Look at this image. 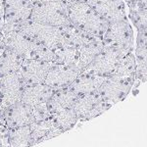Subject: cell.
Instances as JSON below:
<instances>
[{"instance_id":"6da1fadb","label":"cell","mask_w":147,"mask_h":147,"mask_svg":"<svg viewBox=\"0 0 147 147\" xmlns=\"http://www.w3.org/2000/svg\"><path fill=\"white\" fill-rule=\"evenodd\" d=\"M67 13L72 25L93 36L102 37L108 28V21L86 2H67Z\"/></svg>"},{"instance_id":"7a4b0ae2","label":"cell","mask_w":147,"mask_h":147,"mask_svg":"<svg viewBox=\"0 0 147 147\" xmlns=\"http://www.w3.org/2000/svg\"><path fill=\"white\" fill-rule=\"evenodd\" d=\"M30 20L54 27L70 25L71 22L67 13V1H36L32 7Z\"/></svg>"},{"instance_id":"3957f363","label":"cell","mask_w":147,"mask_h":147,"mask_svg":"<svg viewBox=\"0 0 147 147\" xmlns=\"http://www.w3.org/2000/svg\"><path fill=\"white\" fill-rule=\"evenodd\" d=\"M102 40L104 45L129 52L134 50V34L129 18L109 23Z\"/></svg>"},{"instance_id":"277c9868","label":"cell","mask_w":147,"mask_h":147,"mask_svg":"<svg viewBox=\"0 0 147 147\" xmlns=\"http://www.w3.org/2000/svg\"><path fill=\"white\" fill-rule=\"evenodd\" d=\"M23 34L30 36L35 41L43 44L48 48L54 49L61 43L62 27L44 25L28 20L26 22L15 25Z\"/></svg>"},{"instance_id":"5b68a950","label":"cell","mask_w":147,"mask_h":147,"mask_svg":"<svg viewBox=\"0 0 147 147\" xmlns=\"http://www.w3.org/2000/svg\"><path fill=\"white\" fill-rule=\"evenodd\" d=\"M112 104L102 99L98 91L78 95L73 105L79 122L84 123L101 116L112 107Z\"/></svg>"},{"instance_id":"8992f818","label":"cell","mask_w":147,"mask_h":147,"mask_svg":"<svg viewBox=\"0 0 147 147\" xmlns=\"http://www.w3.org/2000/svg\"><path fill=\"white\" fill-rule=\"evenodd\" d=\"M125 53V51L119 50V49L104 46L100 53L84 69V72L100 76L103 78L110 77L115 71L120 59Z\"/></svg>"},{"instance_id":"52a82bcc","label":"cell","mask_w":147,"mask_h":147,"mask_svg":"<svg viewBox=\"0 0 147 147\" xmlns=\"http://www.w3.org/2000/svg\"><path fill=\"white\" fill-rule=\"evenodd\" d=\"M134 82H136L131 80L110 76L103 80L98 89V93L102 99L114 105L118 102L123 101L129 95Z\"/></svg>"},{"instance_id":"ba28073f","label":"cell","mask_w":147,"mask_h":147,"mask_svg":"<svg viewBox=\"0 0 147 147\" xmlns=\"http://www.w3.org/2000/svg\"><path fill=\"white\" fill-rule=\"evenodd\" d=\"M80 72V69L76 65L54 62L47 73L44 82L53 89L66 88L70 86Z\"/></svg>"},{"instance_id":"9c48e42d","label":"cell","mask_w":147,"mask_h":147,"mask_svg":"<svg viewBox=\"0 0 147 147\" xmlns=\"http://www.w3.org/2000/svg\"><path fill=\"white\" fill-rule=\"evenodd\" d=\"M25 85L19 72L0 78V104L3 108L21 101Z\"/></svg>"},{"instance_id":"30bf717a","label":"cell","mask_w":147,"mask_h":147,"mask_svg":"<svg viewBox=\"0 0 147 147\" xmlns=\"http://www.w3.org/2000/svg\"><path fill=\"white\" fill-rule=\"evenodd\" d=\"M34 122H35V117L32 105L20 101L4 109L2 123L8 129L28 125Z\"/></svg>"},{"instance_id":"8fae6325","label":"cell","mask_w":147,"mask_h":147,"mask_svg":"<svg viewBox=\"0 0 147 147\" xmlns=\"http://www.w3.org/2000/svg\"><path fill=\"white\" fill-rule=\"evenodd\" d=\"M86 3L109 23L127 18L124 0H86Z\"/></svg>"},{"instance_id":"7c38bea8","label":"cell","mask_w":147,"mask_h":147,"mask_svg":"<svg viewBox=\"0 0 147 147\" xmlns=\"http://www.w3.org/2000/svg\"><path fill=\"white\" fill-rule=\"evenodd\" d=\"M52 63L47 61H40L35 59H24L19 69L21 77L25 84H34L44 82Z\"/></svg>"},{"instance_id":"4fadbf2b","label":"cell","mask_w":147,"mask_h":147,"mask_svg":"<svg viewBox=\"0 0 147 147\" xmlns=\"http://www.w3.org/2000/svg\"><path fill=\"white\" fill-rule=\"evenodd\" d=\"M5 24L17 25L30 20L34 7L32 0H3Z\"/></svg>"},{"instance_id":"5bb4252c","label":"cell","mask_w":147,"mask_h":147,"mask_svg":"<svg viewBox=\"0 0 147 147\" xmlns=\"http://www.w3.org/2000/svg\"><path fill=\"white\" fill-rule=\"evenodd\" d=\"M105 78L96 76L93 74L82 72L75 79V80L70 84L69 88L72 90L76 95H82V94L92 93L98 91L99 87Z\"/></svg>"},{"instance_id":"9a60e30c","label":"cell","mask_w":147,"mask_h":147,"mask_svg":"<svg viewBox=\"0 0 147 147\" xmlns=\"http://www.w3.org/2000/svg\"><path fill=\"white\" fill-rule=\"evenodd\" d=\"M54 89L45 82L25 85L21 101L28 105H38L46 103L51 97Z\"/></svg>"},{"instance_id":"2e32d148","label":"cell","mask_w":147,"mask_h":147,"mask_svg":"<svg viewBox=\"0 0 147 147\" xmlns=\"http://www.w3.org/2000/svg\"><path fill=\"white\" fill-rule=\"evenodd\" d=\"M77 98L74 92L69 87L54 89L49 100L46 102V106L50 114L72 108Z\"/></svg>"},{"instance_id":"e0dca14e","label":"cell","mask_w":147,"mask_h":147,"mask_svg":"<svg viewBox=\"0 0 147 147\" xmlns=\"http://www.w3.org/2000/svg\"><path fill=\"white\" fill-rule=\"evenodd\" d=\"M30 134H32V144L37 145L43 141L49 140L51 138L62 134L58 129L51 125L50 121L43 120V121H35L32 125H30Z\"/></svg>"},{"instance_id":"ac0fdd59","label":"cell","mask_w":147,"mask_h":147,"mask_svg":"<svg viewBox=\"0 0 147 147\" xmlns=\"http://www.w3.org/2000/svg\"><path fill=\"white\" fill-rule=\"evenodd\" d=\"M96 36L88 34L87 32L80 30L72 24L62 27V35H61V43L72 46L76 49L80 48L84 44Z\"/></svg>"},{"instance_id":"d6986e66","label":"cell","mask_w":147,"mask_h":147,"mask_svg":"<svg viewBox=\"0 0 147 147\" xmlns=\"http://www.w3.org/2000/svg\"><path fill=\"white\" fill-rule=\"evenodd\" d=\"M104 46L105 45L102 37H94L78 49L79 51L78 67L80 69L82 72L84 71V69L91 63V61L100 53Z\"/></svg>"},{"instance_id":"ffe728a7","label":"cell","mask_w":147,"mask_h":147,"mask_svg":"<svg viewBox=\"0 0 147 147\" xmlns=\"http://www.w3.org/2000/svg\"><path fill=\"white\" fill-rule=\"evenodd\" d=\"M49 121L51 125L62 131V134L74 129L75 125L79 123L78 116L73 107L50 114Z\"/></svg>"},{"instance_id":"44dd1931","label":"cell","mask_w":147,"mask_h":147,"mask_svg":"<svg viewBox=\"0 0 147 147\" xmlns=\"http://www.w3.org/2000/svg\"><path fill=\"white\" fill-rule=\"evenodd\" d=\"M24 59V57L19 55L15 51L5 48V50L0 55V78L19 72Z\"/></svg>"},{"instance_id":"7402d4cb","label":"cell","mask_w":147,"mask_h":147,"mask_svg":"<svg viewBox=\"0 0 147 147\" xmlns=\"http://www.w3.org/2000/svg\"><path fill=\"white\" fill-rule=\"evenodd\" d=\"M112 76L136 82V58L134 51L125 52L122 56Z\"/></svg>"},{"instance_id":"603a6c76","label":"cell","mask_w":147,"mask_h":147,"mask_svg":"<svg viewBox=\"0 0 147 147\" xmlns=\"http://www.w3.org/2000/svg\"><path fill=\"white\" fill-rule=\"evenodd\" d=\"M127 6L129 8L127 18L136 30L147 28V3L136 2Z\"/></svg>"},{"instance_id":"cb8c5ba5","label":"cell","mask_w":147,"mask_h":147,"mask_svg":"<svg viewBox=\"0 0 147 147\" xmlns=\"http://www.w3.org/2000/svg\"><path fill=\"white\" fill-rule=\"evenodd\" d=\"M8 143L12 147L32 146L30 125L9 129Z\"/></svg>"},{"instance_id":"d4e9b609","label":"cell","mask_w":147,"mask_h":147,"mask_svg":"<svg viewBox=\"0 0 147 147\" xmlns=\"http://www.w3.org/2000/svg\"><path fill=\"white\" fill-rule=\"evenodd\" d=\"M53 51L55 54V62L78 66V61H79L78 49L74 48L72 46L66 45V44L60 43L53 49Z\"/></svg>"},{"instance_id":"484cf974","label":"cell","mask_w":147,"mask_h":147,"mask_svg":"<svg viewBox=\"0 0 147 147\" xmlns=\"http://www.w3.org/2000/svg\"><path fill=\"white\" fill-rule=\"evenodd\" d=\"M134 53L136 58V80L145 82L147 80V51L134 47Z\"/></svg>"},{"instance_id":"4316f807","label":"cell","mask_w":147,"mask_h":147,"mask_svg":"<svg viewBox=\"0 0 147 147\" xmlns=\"http://www.w3.org/2000/svg\"><path fill=\"white\" fill-rule=\"evenodd\" d=\"M34 113L35 121H43L48 120L50 117V112L46 106V103L38 104V105H34Z\"/></svg>"},{"instance_id":"83f0119b","label":"cell","mask_w":147,"mask_h":147,"mask_svg":"<svg viewBox=\"0 0 147 147\" xmlns=\"http://www.w3.org/2000/svg\"><path fill=\"white\" fill-rule=\"evenodd\" d=\"M134 47L142 48L147 51V28L137 30L136 42H134Z\"/></svg>"},{"instance_id":"f1b7e54d","label":"cell","mask_w":147,"mask_h":147,"mask_svg":"<svg viewBox=\"0 0 147 147\" xmlns=\"http://www.w3.org/2000/svg\"><path fill=\"white\" fill-rule=\"evenodd\" d=\"M8 136H9V129L3 123H0V147L9 146Z\"/></svg>"},{"instance_id":"f546056e","label":"cell","mask_w":147,"mask_h":147,"mask_svg":"<svg viewBox=\"0 0 147 147\" xmlns=\"http://www.w3.org/2000/svg\"><path fill=\"white\" fill-rule=\"evenodd\" d=\"M5 25V18H4V7L3 2H0V30Z\"/></svg>"},{"instance_id":"4dcf8cb0","label":"cell","mask_w":147,"mask_h":147,"mask_svg":"<svg viewBox=\"0 0 147 147\" xmlns=\"http://www.w3.org/2000/svg\"><path fill=\"white\" fill-rule=\"evenodd\" d=\"M6 46H5V42H4V38H3V35L0 32V55L2 54V52L5 50Z\"/></svg>"},{"instance_id":"1f68e13d","label":"cell","mask_w":147,"mask_h":147,"mask_svg":"<svg viewBox=\"0 0 147 147\" xmlns=\"http://www.w3.org/2000/svg\"><path fill=\"white\" fill-rule=\"evenodd\" d=\"M124 1L125 2L127 5L132 4V3H136V2H145V3H147V0H124Z\"/></svg>"},{"instance_id":"d6a6232c","label":"cell","mask_w":147,"mask_h":147,"mask_svg":"<svg viewBox=\"0 0 147 147\" xmlns=\"http://www.w3.org/2000/svg\"><path fill=\"white\" fill-rule=\"evenodd\" d=\"M4 109H5V108H3V106L0 104V123H2V117H3Z\"/></svg>"},{"instance_id":"836d02e7","label":"cell","mask_w":147,"mask_h":147,"mask_svg":"<svg viewBox=\"0 0 147 147\" xmlns=\"http://www.w3.org/2000/svg\"><path fill=\"white\" fill-rule=\"evenodd\" d=\"M69 3H76V2H86V0H66Z\"/></svg>"},{"instance_id":"e575fe53","label":"cell","mask_w":147,"mask_h":147,"mask_svg":"<svg viewBox=\"0 0 147 147\" xmlns=\"http://www.w3.org/2000/svg\"><path fill=\"white\" fill-rule=\"evenodd\" d=\"M38 1H60V0H38Z\"/></svg>"},{"instance_id":"d590c367","label":"cell","mask_w":147,"mask_h":147,"mask_svg":"<svg viewBox=\"0 0 147 147\" xmlns=\"http://www.w3.org/2000/svg\"><path fill=\"white\" fill-rule=\"evenodd\" d=\"M32 1H34V3H35V2H36V1H38V0H32Z\"/></svg>"},{"instance_id":"8d00e7d4","label":"cell","mask_w":147,"mask_h":147,"mask_svg":"<svg viewBox=\"0 0 147 147\" xmlns=\"http://www.w3.org/2000/svg\"><path fill=\"white\" fill-rule=\"evenodd\" d=\"M2 1H3V0H0V2H2Z\"/></svg>"}]
</instances>
